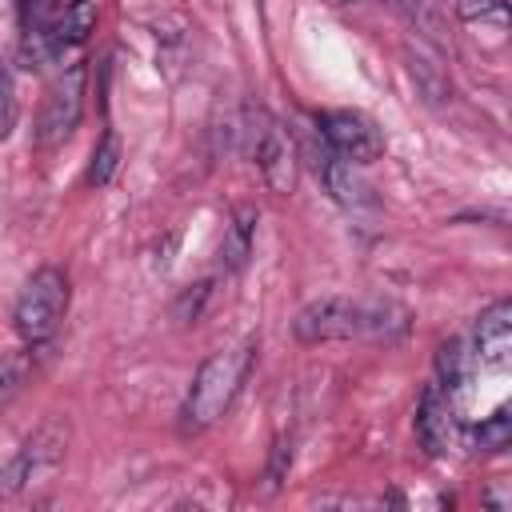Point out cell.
I'll use <instances>...</instances> for the list:
<instances>
[{
	"instance_id": "1",
	"label": "cell",
	"mask_w": 512,
	"mask_h": 512,
	"mask_svg": "<svg viewBox=\"0 0 512 512\" xmlns=\"http://www.w3.org/2000/svg\"><path fill=\"white\" fill-rule=\"evenodd\" d=\"M408 312L392 300H364V296H320L304 304L292 320L300 344H332V340H380L404 332Z\"/></svg>"
},
{
	"instance_id": "2",
	"label": "cell",
	"mask_w": 512,
	"mask_h": 512,
	"mask_svg": "<svg viewBox=\"0 0 512 512\" xmlns=\"http://www.w3.org/2000/svg\"><path fill=\"white\" fill-rule=\"evenodd\" d=\"M252 360H256V340L244 336L228 348H216L192 376V388L184 396V408H180V428L184 432H204L212 428L236 400V392L244 388L248 372H252Z\"/></svg>"
},
{
	"instance_id": "3",
	"label": "cell",
	"mask_w": 512,
	"mask_h": 512,
	"mask_svg": "<svg viewBox=\"0 0 512 512\" xmlns=\"http://www.w3.org/2000/svg\"><path fill=\"white\" fill-rule=\"evenodd\" d=\"M64 312H68V276L60 268L44 264L24 280L16 308H12V328L24 344H48L56 336Z\"/></svg>"
},
{
	"instance_id": "4",
	"label": "cell",
	"mask_w": 512,
	"mask_h": 512,
	"mask_svg": "<svg viewBox=\"0 0 512 512\" xmlns=\"http://www.w3.org/2000/svg\"><path fill=\"white\" fill-rule=\"evenodd\" d=\"M64 444H68V428L60 420L40 424L4 464H0V500L24 492L36 480H48L60 464H64Z\"/></svg>"
},
{
	"instance_id": "5",
	"label": "cell",
	"mask_w": 512,
	"mask_h": 512,
	"mask_svg": "<svg viewBox=\"0 0 512 512\" xmlns=\"http://www.w3.org/2000/svg\"><path fill=\"white\" fill-rule=\"evenodd\" d=\"M84 84H88V72L84 64H72L68 72H60L44 96V108H40V124H36V144L44 152L60 148L76 124H80V112H84Z\"/></svg>"
},
{
	"instance_id": "6",
	"label": "cell",
	"mask_w": 512,
	"mask_h": 512,
	"mask_svg": "<svg viewBox=\"0 0 512 512\" xmlns=\"http://www.w3.org/2000/svg\"><path fill=\"white\" fill-rule=\"evenodd\" d=\"M248 152H252V160H256V168H260V176L272 192H292V184H296V148H292L288 132L268 112L252 116Z\"/></svg>"
},
{
	"instance_id": "7",
	"label": "cell",
	"mask_w": 512,
	"mask_h": 512,
	"mask_svg": "<svg viewBox=\"0 0 512 512\" xmlns=\"http://www.w3.org/2000/svg\"><path fill=\"white\" fill-rule=\"evenodd\" d=\"M324 128V140H328V152H336L340 160L348 164H372L380 152H384V136L380 128L364 116V112H352V108H336L320 120Z\"/></svg>"
},
{
	"instance_id": "8",
	"label": "cell",
	"mask_w": 512,
	"mask_h": 512,
	"mask_svg": "<svg viewBox=\"0 0 512 512\" xmlns=\"http://www.w3.org/2000/svg\"><path fill=\"white\" fill-rule=\"evenodd\" d=\"M68 0H20V24H24V56L44 64L60 56V20Z\"/></svg>"
},
{
	"instance_id": "9",
	"label": "cell",
	"mask_w": 512,
	"mask_h": 512,
	"mask_svg": "<svg viewBox=\"0 0 512 512\" xmlns=\"http://www.w3.org/2000/svg\"><path fill=\"white\" fill-rule=\"evenodd\" d=\"M416 436H420V444L432 456L448 452V444H452V392H444L440 384H428L420 392V404H416Z\"/></svg>"
},
{
	"instance_id": "10",
	"label": "cell",
	"mask_w": 512,
	"mask_h": 512,
	"mask_svg": "<svg viewBox=\"0 0 512 512\" xmlns=\"http://www.w3.org/2000/svg\"><path fill=\"white\" fill-rule=\"evenodd\" d=\"M476 356L488 368H508L512 360V304L496 300L476 320Z\"/></svg>"
},
{
	"instance_id": "11",
	"label": "cell",
	"mask_w": 512,
	"mask_h": 512,
	"mask_svg": "<svg viewBox=\"0 0 512 512\" xmlns=\"http://www.w3.org/2000/svg\"><path fill=\"white\" fill-rule=\"evenodd\" d=\"M36 348H40V344H24V348L0 356V412H4V408L24 392V384L36 376Z\"/></svg>"
},
{
	"instance_id": "12",
	"label": "cell",
	"mask_w": 512,
	"mask_h": 512,
	"mask_svg": "<svg viewBox=\"0 0 512 512\" xmlns=\"http://www.w3.org/2000/svg\"><path fill=\"white\" fill-rule=\"evenodd\" d=\"M252 236H256V212L252 208H240L224 232V248H220V260L224 268H244V260L252 256Z\"/></svg>"
},
{
	"instance_id": "13",
	"label": "cell",
	"mask_w": 512,
	"mask_h": 512,
	"mask_svg": "<svg viewBox=\"0 0 512 512\" xmlns=\"http://www.w3.org/2000/svg\"><path fill=\"white\" fill-rule=\"evenodd\" d=\"M508 440H512V416H508V408H496L488 420H480V424L468 432V444H472L476 452H504Z\"/></svg>"
},
{
	"instance_id": "14",
	"label": "cell",
	"mask_w": 512,
	"mask_h": 512,
	"mask_svg": "<svg viewBox=\"0 0 512 512\" xmlns=\"http://www.w3.org/2000/svg\"><path fill=\"white\" fill-rule=\"evenodd\" d=\"M436 372H440V388L444 392H456L468 376V352H464V340H448L440 344L436 352Z\"/></svg>"
},
{
	"instance_id": "15",
	"label": "cell",
	"mask_w": 512,
	"mask_h": 512,
	"mask_svg": "<svg viewBox=\"0 0 512 512\" xmlns=\"http://www.w3.org/2000/svg\"><path fill=\"white\" fill-rule=\"evenodd\" d=\"M324 160H328V164H324V180H328L332 196H336V200H344V204H356V200H364V196H360L364 188L356 184V176H352V164H348V160H340L336 152H328Z\"/></svg>"
},
{
	"instance_id": "16",
	"label": "cell",
	"mask_w": 512,
	"mask_h": 512,
	"mask_svg": "<svg viewBox=\"0 0 512 512\" xmlns=\"http://www.w3.org/2000/svg\"><path fill=\"white\" fill-rule=\"evenodd\" d=\"M456 16L468 24L508 28V0H456Z\"/></svg>"
},
{
	"instance_id": "17",
	"label": "cell",
	"mask_w": 512,
	"mask_h": 512,
	"mask_svg": "<svg viewBox=\"0 0 512 512\" xmlns=\"http://www.w3.org/2000/svg\"><path fill=\"white\" fill-rule=\"evenodd\" d=\"M116 164H120V140H116V132H104L96 152H92V164H88V184H96V188L108 184Z\"/></svg>"
},
{
	"instance_id": "18",
	"label": "cell",
	"mask_w": 512,
	"mask_h": 512,
	"mask_svg": "<svg viewBox=\"0 0 512 512\" xmlns=\"http://www.w3.org/2000/svg\"><path fill=\"white\" fill-rule=\"evenodd\" d=\"M16 116H20V104H16V84H12V72L8 64L0 60V140L16 128Z\"/></svg>"
}]
</instances>
